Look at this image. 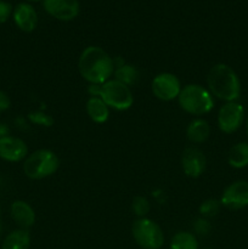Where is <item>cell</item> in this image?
Segmentation results:
<instances>
[{"mask_svg": "<svg viewBox=\"0 0 248 249\" xmlns=\"http://www.w3.org/2000/svg\"><path fill=\"white\" fill-rule=\"evenodd\" d=\"M11 218L21 229H29L35 223L34 209L24 201H15L11 204Z\"/></svg>", "mask_w": 248, "mask_h": 249, "instance_id": "14", "label": "cell"}, {"mask_svg": "<svg viewBox=\"0 0 248 249\" xmlns=\"http://www.w3.org/2000/svg\"><path fill=\"white\" fill-rule=\"evenodd\" d=\"M113 74L114 79L128 85V87L136 84L139 78H140V73L136 70V67H134L133 65H129V63H123V65L118 66L114 70Z\"/></svg>", "mask_w": 248, "mask_h": 249, "instance_id": "19", "label": "cell"}, {"mask_svg": "<svg viewBox=\"0 0 248 249\" xmlns=\"http://www.w3.org/2000/svg\"><path fill=\"white\" fill-rule=\"evenodd\" d=\"M229 164L236 169L248 165V142H238L230 148L228 155Z\"/></svg>", "mask_w": 248, "mask_h": 249, "instance_id": "18", "label": "cell"}, {"mask_svg": "<svg viewBox=\"0 0 248 249\" xmlns=\"http://www.w3.org/2000/svg\"><path fill=\"white\" fill-rule=\"evenodd\" d=\"M31 247V235L26 229H18L5 237L1 249H29Z\"/></svg>", "mask_w": 248, "mask_h": 249, "instance_id": "17", "label": "cell"}, {"mask_svg": "<svg viewBox=\"0 0 248 249\" xmlns=\"http://www.w3.org/2000/svg\"><path fill=\"white\" fill-rule=\"evenodd\" d=\"M207 84L212 95L225 102L236 101L240 97V79L235 71L225 63H216L209 70Z\"/></svg>", "mask_w": 248, "mask_h": 249, "instance_id": "2", "label": "cell"}, {"mask_svg": "<svg viewBox=\"0 0 248 249\" xmlns=\"http://www.w3.org/2000/svg\"><path fill=\"white\" fill-rule=\"evenodd\" d=\"M211 230V224L208 223V220L206 219H197L196 223H195V231H196L198 235H207Z\"/></svg>", "mask_w": 248, "mask_h": 249, "instance_id": "25", "label": "cell"}, {"mask_svg": "<svg viewBox=\"0 0 248 249\" xmlns=\"http://www.w3.org/2000/svg\"><path fill=\"white\" fill-rule=\"evenodd\" d=\"M43 6L50 16L60 21H72L80 10L78 0H44Z\"/></svg>", "mask_w": 248, "mask_h": 249, "instance_id": "10", "label": "cell"}, {"mask_svg": "<svg viewBox=\"0 0 248 249\" xmlns=\"http://www.w3.org/2000/svg\"><path fill=\"white\" fill-rule=\"evenodd\" d=\"M209 134H211L209 123L201 118L194 119L186 129L187 139L194 143L204 142L209 138Z\"/></svg>", "mask_w": 248, "mask_h": 249, "instance_id": "16", "label": "cell"}, {"mask_svg": "<svg viewBox=\"0 0 248 249\" xmlns=\"http://www.w3.org/2000/svg\"><path fill=\"white\" fill-rule=\"evenodd\" d=\"M12 16H14V21L16 26L22 32L31 33V32H33L36 28L38 15H36L35 9L31 4H27V2L18 4L14 9Z\"/></svg>", "mask_w": 248, "mask_h": 249, "instance_id": "13", "label": "cell"}, {"mask_svg": "<svg viewBox=\"0 0 248 249\" xmlns=\"http://www.w3.org/2000/svg\"><path fill=\"white\" fill-rule=\"evenodd\" d=\"M80 75L90 84H104L114 73V61L108 53L100 46H88L78 60Z\"/></svg>", "mask_w": 248, "mask_h": 249, "instance_id": "1", "label": "cell"}, {"mask_svg": "<svg viewBox=\"0 0 248 249\" xmlns=\"http://www.w3.org/2000/svg\"><path fill=\"white\" fill-rule=\"evenodd\" d=\"M99 97H101L107 106L117 111H126L134 104V95L130 87L116 79H109L100 85Z\"/></svg>", "mask_w": 248, "mask_h": 249, "instance_id": "6", "label": "cell"}, {"mask_svg": "<svg viewBox=\"0 0 248 249\" xmlns=\"http://www.w3.org/2000/svg\"><path fill=\"white\" fill-rule=\"evenodd\" d=\"M170 249H198V241L194 233L179 231L170 241Z\"/></svg>", "mask_w": 248, "mask_h": 249, "instance_id": "20", "label": "cell"}, {"mask_svg": "<svg viewBox=\"0 0 248 249\" xmlns=\"http://www.w3.org/2000/svg\"><path fill=\"white\" fill-rule=\"evenodd\" d=\"M10 106H11V100H10V97L7 96L6 92L0 90V112L6 111V109L10 108Z\"/></svg>", "mask_w": 248, "mask_h": 249, "instance_id": "26", "label": "cell"}, {"mask_svg": "<svg viewBox=\"0 0 248 249\" xmlns=\"http://www.w3.org/2000/svg\"><path fill=\"white\" fill-rule=\"evenodd\" d=\"M131 235L142 249H160L164 245V233L157 223L148 218H138L131 226Z\"/></svg>", "mask_w": 248, "mask_h": 249, "instance_id": "5", "label": "cell"}, {"mask_svg": "<svg viewBox=\"0 0 248 249\" xmlns=\"http://www.w3.org/2000/svg\"><path fill=\"white\" fill-rule=\"evenodd\" d=\"M221 206L232 211L242 209L248 206V181L238 180L224 190L220 199Z\"/></svg>", "mask_w": 248, "mask_h": 249, "instance_id": "9", "label": "cell"}, {"mask_svg": "<svg viewBox=\"0 0 248 249\" xmlns=\"http://www.w3.org/2000/svg\"><path fill=\"white\" fill-rule=\"evenodd\" d=\"M153 95L158 100L162 101H172V100L177 99L180 91H181V83L179 78L173 73H159L156 75L151 84Z\"/></svg>", "mask_w": 248, "mask_h": 249, "instance_id": "7", "label": "cell"}, {"mask_svg": "<svg viewBox=\"0 0 248 249\" xmlns=\"http://www.w3.org/2000/svg\"><path fill=\"white\" fill-rule=\"evenodd\" d=\"M220 204V202L216 201V199H207V201H204L199 206V213L204 218H213V216H215L219 213Z\"/></svg>", "mask_w": 248, "mask_h": 249, "instance_id": "22", "label": "cell"}, {"mask_svg": "<svg viewBox=\"0 0 248 249\" xmlns=\"http://www.w3.org/2000/svg\"><path fill=\"white\" fill-rule=\"evenodd\" d=\"M12 14V6L7 1L0 0V24L5 23Z\"/></svg>", "mask_w": 248, "mask_h": 249, "instance_id": "24", "label": "cell"}, {"mask_svg": "<svg viewBox=\"0 0 248 249\" xmlns=\"http://www.w3.org/2000/svg\"><path fill=\"white\" fill-rule=\"evenodd\" d=\"M207 160L204 153L199 148L187 147L182 152L181 167L189 178H198L206 170Z\"/></svg>", "mask_w": 248, "mask_h": 249, "instance_id": "11", "label": "cell"}, {"mask_svg": "<svg viewBox=\"0 0 248 249\" xmlns=\"http://www.w3.org/2000/svg\"><path fill=\"white\" fill-rule=\"evenodd\" d=\"M177 101L180 107L192 116H203L209 113L214 107L211 91L198 84H189L182 88Z\"/></svg>", "mask_w": 248, "mask_h": 249, "instance_id": "3", "label": "cell"}, {"mask_svg": "<svg viewBox=\"0 0 248 249\" xmlns=\"http://www.w3.org/2000/svg\"><path fill=\"white\" fill-rule=\"evenodd\" d=\"M245 119V108L238 102H226L218 113V126L223 133L232 134L242 125Z\"/></svg>", "mask_w": 248, "mask_h": 249, "instance_id": "8", "label": "cell"}, {"mask_svg": "<svg viewBox=\"0 0 248 249\" xmlns=\"http://www.w3.org/2000/svg\"><path fill=\"white\" fill-rule=\"evenodd\" d=\"M246 130H247V136H248V118H247V122H246Z\"/></svg>", "mask_w": 248, "mask_h": 249, "instance_id": "27", "label": "cell"}, {"mask_svg": "<svg viewBox=\"0 0 248 249\" xmlns=\"http://www.w3.org/2000/svg\"><path fill=\"white\" fill-rule=\"evenodd\" d=\"M28 155V147L23 140L15 136L0 138V158L7 162H19Z\"/></svg>", "mask_w": 248, "mask_h": 249, "instance_id": "12", "label": "cell"}, {"mask_svg": "<svg viewBox=\"0 0 248 249\" xmlns=\"http://www.w3.org/2000/svg\"><path fill=\"white\" fill-rule=\"evenodd\" d=\"M131 208H133L134 214H135L138 218H146V215L150 212V202L147 201V198H145L143 196H136L133 199V204H131Z\"/></svg>", "mask_w": 248, "mask_h": 249, "instance_id": "21", "label": "cell"}, {"mask_svg": "<svg viewBox=\"0 0 248 249\" xmlns=\"http://www.w3.org/2000/svg\"><path fill=\"white\" fill-rule=\"evenodd\" d=\"M28 119L32 122L33 124H36V125L40 126H45V128H49L53 124V118L49 114H46L45 112L41 111H35V112H31L28 114Z\"/></svg>", "mask_w": 248, "mask_h": 249, "instance_id": "23", "label": "cell"}, {"mask_svg": "<svg viewBox=\"0 0 248 249\" xmlns=\"http://www.w3.org/2000/svg\"><path fill=\"white\" fill-rule=\"evenodd\" d=\"M28 1H40V0H28Z\"/></svg>", "mask_w": 248, "mask_h": 249, "instance_id": "28", "label": "cell"}, {"mask_svg": "<svg viewBox=\"0 0 248 249\" xmlns=\"http://www.w3.org/2000/svg\"><path fill=\"white\" fill-rule=\"evenodd\" d=\"M60 167V160L57 155L50 150L34 151L33 153L26 157L23 163V172L27 178L32 180H41L51 177L57 172Z\"/></svg>", "mask_w": 248, "mask_h": 249, "instance_id": "4", "label": "cell"}, {"mask_svg": "<svg viewBox=\"0 0 248 249\" xmlns=\"http://www.w3.org/2000/svg\"><path fill=\"white\" fill-rule=\"evenodd\" d=\"M85 109H87L88 116L95 123L102 124L108 121L109 107L102 101L101 97L90 96L88 99L87 105H85Z\"/></svg>", "mask_w": 248, "mask_h": 249, "instance_id": "15", "label": "cell"}]
</instances>
